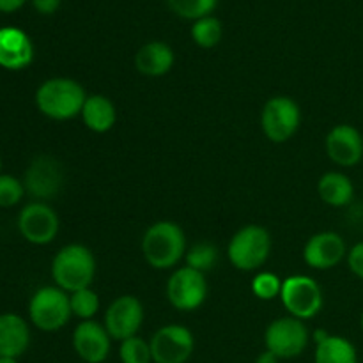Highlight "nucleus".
<instances>
[{
    "label": "nucleus",
    "instance_id": "ddd939ff",
    "mask_svg": "<svg viewBox=\"0 0 363 363\" xmlns=\"http://www.w3.org/2000/svg\"><path fill=\"white\" fill-rule=\"evenodd\" d=\"M64 183L62 167L52 156H38L25 172L23 186L38 202L53 199Z\"/></svg>",
    "mask_w": 363,
    "mask_h": 363
},
{
    "label": "nucleus",
    "instance_id": "6ab92c4d",
    "mask_svg": "<svg viewBox=\"0 0 363 363\" xmlns=\"http://www.w3.org/2000/svg\"><path fill=\"white\" fill-rule=\"evenodd\" d=\"M174 50L163 41H149L135 55V67L145 77H163L174 66Z\"/></svg>",
    "mask_w": 363,
    "mask_h": 363
},
{
    "label": "nucleus",
    "instance_id": "b1692460",
    "mask_svg": "<svg viewBox=\"0 0 363 363\" xmlns=\"http://www.w3.org/2000/svg\"><path fill=\"white\" fill-rule=\"evenodd\" d=\"M69 303L74 318L82 319V321H91L99 311V296L92 287H85V289L71 293Z\"/></svg>",
    "mask_w": 363,
    "mask_h": 363
},
{
    "label": "nucleus",
    "instance_id": "aec40b11",
    "mask_svg": "<svg viewBox=\"0 0 363 363\" xmlns=\"http://www.w3.org/2000/svg\"><path fill=\"white\" fill-rule=\"evenodd\" d=\"M318 194L325 204L332 208L350 206L354 199V184L350 176L339 170L323 174L318 183Z\"/></svg>",
    "mask_w": 363,
    "mask_h": 363
},
{
    "label": "nucleus",
    "instance_id": "f8f14e48",
    "mask_svg": "<svg viewBox=\"0 0 363 363\" xmlns=\"http://www.w3.org/2000/svg\"><path fill=\"white\" fill-rule=\"evenodd\" d=\"M59 216L45 202H30L18 216V230L32 245H48L59 234Z\"/></svg>",
    "mask_w": 363,
    "mask_h": 363
},
{
    "label": "nucleus",
    "instance_id": "1a4fd4ad",
    "mask_svg": "<svg viewBox=\"0 0 363 363\" xmlns=\"http://www.w3.org/2000/svg\"><path fill=\"white\" fill-rule=\"evenodd\" d=\"M208 298V280L204 273L183 266L170 275L167 282V300L176 311L194 312L204 305Z\"/></svg>",
    "mask_w": 363,
    "mask_h": 363
},
{
    "label": "nucleus",
    "instance_id": "a211bd4d",
    "mask_svg": "<svg viewBox=\"0 0 363 363\" xmlns=\"http://www.w3.org/2000/svg\"><path fill=\"white\" fill-rule=\"evenodd\" d=\"M30 330L27 321L16 314L0 315V357L18 358L28 350Z\"/></svg>",
    "mask_w": 363,
    "mask_h": 363
},
{
    "label": "nucleus",
    "instance_id": "412c9836",
    "mask_svg": "<svg viewBox=\"0 0 363 363\" xmlns=\"http://www.w3.org/2000/svg\"><path fill=\"white\" fill-rule=\"evenodd\" d=\"M80 116L89 130L94 131V133H106L116 124L117 110L112 99L103 94H92L87 96V99H85Z\"/></svg>",
    "mask_w": 363,
    "mask_h": 363
},
{
    "label": "nucleus",
    "instance_id": "393cba45",
    "mask_svg": "<svg viewBox=\"0 0 363 363\" xmlns=\"http://www.w3.org/2000/svg\"><path fill=\"white\" fill-rule=\"evenodd\" d=\"M218 248L215 245L208 243V241H201V243L194 245L190 250H186V255H184V261H186V266L197 269L201 273H208L209 269H213L218 262Z\"/></svg>",
    "mask_w": 363,
    "mask_h": 363
},
{
    "label": "nucleus",
    "instance_id": "0eeeda50",
    "mask_svg": "<svg viewBox=\"0 0 363 363\" xmlns=\"http://www.w3.org/2000/svg\"><path fill=\"white\" fill-rule=\"evenodd\" d=\"M301 124L300 105L289 96L268 99L261 112L262 133L273 144H284L296 135Z\"/></svg>",
    "mask_w": 363,
    "mask_h": 363
},
{
    "label": "nucleus",
    "instance_id": "6e6552de",
    "mask_svg": "<svg viewBox=\"0 0 363 363\" xmlns=\"http://www.w3.org/2000/svg\"><path fill=\"white\" fill-rule=\"evenodd\" d=\"M311 332L301 319L286 315L269 323L264 333L266 350L275 353L280 360L296 358L307 350Z\"/></svg>",
    "mask_w": 363,
    "mask_h": 363
},
{
    "label": "nucleus",
    "instance_id": "2f4dec72",
    "mask_svg": "<svg viewBox=\"0 0 363 363\" xmlns=\"http://www.w3.org/2000/svg\"><path fill=\"white\" fill-rule=\"evenodd\" d=\"M25 4V0H0V11L2 13H13V11L20 9Z\"/></svg>",
    "mask_w": 363,
    "mask_h": 363
},
{
    "label": "nucleus",
    "instance_id": "c9c22d12",
    "mask_svg": "<svg viewBox=\"0 0 363 363\" xmlns=\"http://www.w3.org/2000/svg\"><path fill=\"white\" fill-rule=\"evenodd\" d=\"M360 326H362V332H363V311H362V315H360Z\"/></svg>",
    "mask_w": 363,
    "mask_h": 363
},
{
    "label": "nucleus",
    "instance_id": "473e14b6",
    "mask_svg": "<svg viewBox=\"0 0 363 363\" xmlns=\"http://www.w3.org/2000/svg\"><path fill=\"white\" fill-rule=\"evenodd\" d=\"M255 363H280V358L277 357L275 353H272V351L266 350V351H262L257 358H255Z\"/></svg>",
    "mask_w": 363,
    "mask_h": 363
},
{
    "label": "nucleus",
    "instance_id": "2eb2a0df",
    "mask_svg": "<svg viewBox=\"0 0 363 363\" xmlns=\"http://www.w3.org/2000/svg\"><path fill=\"white\" fill-rule=\"evenodd\" d=\"M325 147L335 165L354 167L363 158V135L353 124H337L326 135Z\"/></svg>",
    "mask_w": 363,
    "mask_h": 363
},
{
    "label": "nucleus",
    "instance_id": "4be33fe9",
    "mask_svg": "<svg viewBox=\"0 0 363 363\" xmlns=\"http://www.w3.org/2000/svg\"><path fill=\"white\" fill-rule=\"evenodd\" d=\"M314 363H358L357 347L340 335H328L315 346Z\"/></svg>",
    "mask_w": 363,
    "mask_h": 363
},
{
    "label": "nucleus",
    "instance_id": "9b49d317",
    "mask_svg": "<svg viewBox=\"0 0 363 363\" xmlns=\"http://www.w3.org/2000/svg\"><path fill=\"white\" fill-rule=\"evenodd\" d=\"M142 323H144L142 301L133 294H123L108 305L103 325H105L112 340L123 342L130 337L138 335Z\"/></svg>",
    "mask_w": 363,
    "mask_h": 363
},
{
    "label": "nucleus",
    "instance_id": "f03ea898",
    "mask_svg": "<svg viewBox=\"0 0 363 363\" xmlns=\"http://www.w3.org/2000/svg\"><path fill=\"white\" fill-rule=\"evenodd\" d=\"M87 92L73 78H48L35 91V105L43 116L53 121H69L80 116Z\"/></svg>",
    "mask_w": 363,
    "mask_h": 363
},
{
    "label": "nucleus",
    "instance_id": "9d476101",
    "mask_svg": "<svg viewBox=\"0 0 363 363\" xmlns=\"http://www.w3.org/2000/svg\"><path fill=\"white\" fill-rule=\"evenodd\" d=\"M155 363H186L195 350L194 333L183 325H165L149 340Z\"/></svg>",
    "mask_w": 363,
    "mask_h": 363
},
{
    "label": "nucleus",
    "instance_id": "7c9ffc66",
    "mask_svg": "<svg viewBox=\"0 0 363 363\" xmlns=\"http://www.w3.org/2000/svg\"><path fill=\"white\" fill-rule=\"evenodd\" d=\"M35 11L41 14H52L59 9L60 0H32Z\"/></svg>",
    "mask_w": 363,
    "mask_h": 363
},
{
    "label": "nucleus",
    "instance_id": "dca6fc26",
    "mask_svg": "<svg viewBox=\"0 0 363 363\" xmlns=\"http://www.w3.org/2000/svg\"><path fill=\"white\" fill-rule=\"evenodd\" d=\"M74 353L85 363H103L108 358L112 347V337L105 325L94 321H80L73 332Z\"/></svg>",
    "mask_w": 363,
    "mask_h": 363
},
{
    "label": "nucleus",
    "instance_id": "cd10ccee",
    "mask_svg": "<svg viewBox=\"0 0 363 363\" xmlns=\"http://www.w3.org/2000/svg\"><path fill=\"white\" fill-rule=\"evenodd\" d=\"M282 282L279 275L272 272H261L254 277L252 280V293L262 301H272L275 298H280V291H282Z\"/></svg>",
    "mask_w": 363,
    "mask_h": 363
},
{
    "label": "nucleus",
    "instance_id": "f3484780",
    "mask_svg": "<svg viewBox=\"0 0 363 363\" xmlns=\"http://www.w3.org/2000/svg\"><path fill=\"white\" fill-rule=\"evenodd\" d=\"M34 46L30 38L16 27L0 28V66L9 71H20L30 66Z\"/></svg>",
    "mask_w": 363,
    "mask_h": 363
},
{
    "label": "nucleus",
    "instance_id": "4468645a",
    "mask_svg": "<svg viewBox=\"0 0 363 363\" xmlns=\"http://www.w3.org/2000/svg\"><path fill=\"white\" fill-rule=\"evenodd\" d=\"M347 245L340 234L325 230L318 233L305 243L303 261L308 268L326 272L335 268L337 264L347 257Z\"/></svg>",
    "mask_w": 363,
    "mask_h": 363
},
{
    "label": "nucleus",
    "instance_id": "f704fd0d",
    "mask_svg": "<svg viewBox=\"0 0 363 363\" xmlns=\"http://www.w3.org/2000/svg\"><path fill=\"white\" fill-rule=\"evenodd\" d=\"M0 363H18L16 358H7V357H0Z\"/></svg>",
    "mask_w": 363,
    "mask_h": 363
},
{
    "label": "nucleus",
    "instance_id": "c85d7f7f",
    "mask_svg": "<svg viewBox=\"0 0 363 363\" xmlns=\"http://www.w3.org/2000/svg\"><path fill=\"white\" fill-rule=\"evenodd\" d=\"M25 186L9 174H0V208H13L23 199Z\"/></svg>",
    "mask_w": 363,
    "mask_h": 363
},
{
    "label": "nucleus",
    "instance_id": "a878e982",
    "mask_svg": "<svg viewBox=\"0 0 363 363\" xmlns=\"http://www.w3.org/2000/svg\"><path fill=\"white\" fill-rule=\"evenodd\" d=\"M167 4L177 16L197 21L204 16H211L218 0H167Z\"/></svg>",
    "mask_w": 363,
    "mask_h": 363
},
{
    "label": "nucleus",
    "instance_id": "72a5a7b5",
    "mask_svg": "<svg viewBox=\"0 0 363 363\" xmlns=\"http://www.w3.org/2000/svg\"><path fill=\"white\" fill-rule=\"evenodd\" d=\"M328 335L330 333L326 332V330H315V332H312V339H314V342H315V346H318V344H321L323 340L325 339H328Z\"/></svg>",
    "mask_w": 363,
    "mask_h": 363
},
{
    "label": "nucleus",
    "instance_id": "7ed1b4c3",
    "mask_svg": "<svg viewBox=\"0 0 363 363\" xmlns=\"http://www.w3.org/2000/svg\"><path fill=\"white\" fill-rule=\"evenodd\" d=\"M52 277L55 286L69 294L91 287L96 277L94 254L80 243L66 245L53 257Z\"/></svg>",
    "mask_w": 363,
    "mask_h": 363
},
{
    "label": "nucleus",
    "instance_id": "39448f33",
    "mask_svg": "<svg viewBox=\"0 0 363 363\" xmlns=\"http://www.w3.org/2000/svg\"><path fill=\"white\" fill-rule=\"evenodd\" d=\"M28 315L41 332H59L73 318L69 293L57 286H46L35 291L28 303Z\"/></svg>",
    "mask_w": 363,
    "mask_h": 363
},
{
    "label": "nucleus",
    "instance_id": "5701e85b",
    "mask_svg": "<svg viewBox=\"0 0 363 363\" xmlns=\"http://www.w3.org/2000/svg\"><path fill=\"white\" fill-rule=\"evenodd\" d=\"M223 27L218 18L204 16L191 25V39L201 48H215L222 41Z\"/></svg>",
    "mask_w": 363,
    "mask_h": 363
},
{
    "label": "nucleus",
    "instance_id": "423d86ee",
    "mask_svg": "<svg viewBox=\"0 0 363 363\" xmlns=\"http://www.w3.org/2000/svg\"><path fill=\"white\" fill-rule=\"evenodd\" d=\"M280 300L287 314L301 321H308L323 311L325 294L312 277L291 275L284 279Z\"/></svg>",
    "mask_w": 363,
    "mask_h": 363
},
{
    "label": "nucleus",
    "instance_id": "f257e3e1",
    "mask_svg": "<svg viewBox=\"0 0 363 363\" xmlns=\"http://www.w3.org/2000/svg\"><path fill=\"white\" fill-rule=\"evenodd\" d=\"M142 254L151 268L160 272L174 268L186 255L184 230L170 220L155 222L142 238Z\"/></svg>",
    "mask_w": 363,
    "mask_h": 363
},
{
    "label": "nucleus",
    "instance_id": "e433bc0d",
    "mask_svg": "<svg viewBox=\"0 0 363 363\" xmlns=\"http://www.w3.org/2000/svg\"><path fill=\"white\" fill-rule=\"evenodd\" d=\"M0 169H2V160H0Z\"/></svg>",
    "mask_w": 363,
    "mask_h": 363
},
{
    "label": "nucleus",
    "instance_id": "bb28decb",
    "mask_svg": "<svg viewBox=\"0 0 363 363\" xmlns=\"http://www.w3.org/2000/svg\"><path fill=\"white\" fill-rule=\"evenodd\" d=\"M119 360L121 363H152L151 346L142 337H130L121 342Z\"/></svg>",
    "mask_w": 363,
    "mask_h": 363
},
{
    "label": "nucleus",
    "instance_id": "20e7f679",
    "mask_svg": "<svg viewBox=\"0 0 363 363\" xmlns=\"http://www.w3.org/2000/svg\"><path fill=\"white\" fill-rule=\"evenodd\" d=\"M272 236L261 225H245L230 238L227 257L240 272H255L268 261Z\"/></svg>",
    "mask_w": 363,
    "mask_h": 363
},
{
    "label": "nucleus",
    "instance_id": "c756f323",
    "mask_svg": "<svg viewBox=\"0 0 363 363\" xmlns=\"http://www.w3.org/2000/svg\"><path fill=\"white\" fill-rule=\"evenodd\" d=\"M347 266H350L351 273L358 279L363 280V241L354 245L350 252H347Z\"/></svg>",
    "mask_w": 363,
    "mask_h": 363
}]
</instances>
